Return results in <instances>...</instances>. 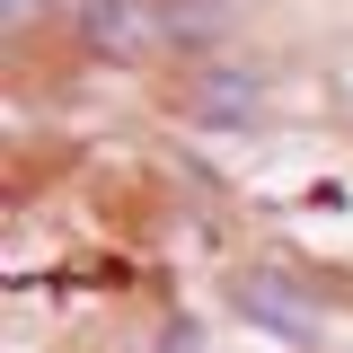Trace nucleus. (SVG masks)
Listing matches in <instances>:
<instances>
[{
	"mask_svg": "<svg viewBox=\"0 0 353 353\" xmlns=\"http://www.w3.org/2000/svg\"><path fill=\"white\" fill-rule=\"evenodd\" d=\"M230 309L256 318L265 336H283V345H318V301H309L292 274H265V265L239 274V283H230Z\"/></svg>",
	"mask_w": 353,
	"mask_h": 353,
	"instance_id": "obj_3",
	"label": "nucleus"
},
{
	"mask_svg": "<svg viewBox=\"0 0 353 353\" xmlns=\"http://www.w3.org/2000/svg\"><path fill=\"white\" fill-rule=\"evenodd\" d=\"M44 9H62V0H0V27H9V36H27Z\"/></svg>",
	"mask_w": 353,
	"mask_h": 353,
	"instance_id": "obj_4",
	"label": "nucleus"
},
{
	"mask_svg": "<svg viewBox=\"0 0 353 353\" xmlns=\"http://www.w3.org/2000/svg\"><path fill=\"white\" fill-rule=\"evenodd\" d=\"M62 18H71V36L97 62H159V53H176L168 0H62Z\"/></svg>",
	"mask_w": 353,
	"mask_h": 353,
	"instance_id": "obj_1",
	"label": "nucleus"
},
{
	"mask_svg": "<svg viewBox=\"0 0 353 353\" xmlns=\"http://www.w3.org/2000/svg\"><path fill=\"white\" fill-rule=\"evenodd\" d=\"M176 97H185L194 124H221V132H230V124H256V115H265V71H256V62H230V53H203V62L185 71Z\"/></svg>",
	"mask_w": 353,
	"mask_h": 353,
	"instance_id": "obj_2",
	"label": "nucleus"
}]
</instances>
